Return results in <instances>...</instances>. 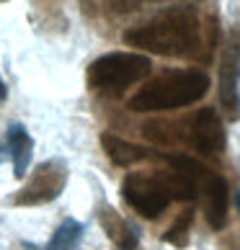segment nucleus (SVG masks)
Returning <instances> with one entry per match:
<instances>
[{
	"instance_id": "nucleus-11",
	"label": "nucleus",
	"mask_w": 240,
	"mask_h": 250,
	"mask_svg": "<svg viewBox=\"0 0 240 250\" xmlns=\"http://www.w3.org/2000/svg\"><path fill=\"white\" fill-rule=\"evenodd\" d=\"M83 232H86V227L80 225L78 219H65L62 225L54 229V235L44 250H75L78 243L83 240Z\"/></svg>"
},
{
	"instance_id": "nucleus-16",
	"label": "nucleus",
	"mask_w": 240,
	"mask_h": 250,
	"mask_svg": "<svg viewBox=\"0 0 240 250\" xmlns=\"http://www.w3.org/2000/svg\"><path fill=\"white\" fill-rule=\"evenodd\" d=\"M235 207H238V211H240V191L235 193Z\"/></svg>"
},
{
	"instance_id": "nucleus-1",
	"label": "nucleus",
	"mask_w": 240,
	"mask_h": 250,
	"mask_svg": "<svg viewBox=\"0 0 240 250\" xmlns=\"http://www.w3.org/2000/svg\"><path fill=\"white\" fill-rule=\"evenodd\" d=\"M219 39V23L215 13L183 3L171 5L150 21H145L124 34L129 47H137L160 57L207 62Z\"/></svg>"
},
{
	"instance_id": "nucleus-10",
	"label": "nucleus",
	"mask_w": 240,
	"mask_h": 250,
	"mask_svg": "<svg viewBox=\"0 0 240 250\" xmlns=\"http://www.w3.org/2000/svg\"><path fill=\"white\" fill-rule=\"evenodd\" d=\"M5 145H8V155L13 160V175L16 178H23L31 165V155H34L31 134L26 132L23 124H11L8 126V134H5Z\"/></svg>"
},
{
	"instance_id": "nucleus-9",
	"label": "nucleus",
	"mask_w": 240,
	"mask_h": 250,
	"mask_svg": "<svg viewBox=\"0 0 240 250\" xmlns=\"http://www.w3.org/2000/svg\"><path fill=\"white\" fill-rule=\"evenodd\" d=\"M101 147H104L106 157L111 160L119 168H132L137 163H145V160H153L155 150H145L140 145H132L129 140H122L111 132H104L101 134Z\"/></svg>"
},
{
	"instance_id": "nucleus-13",
	"label": "nucleus",
	"mask_w": 240,
	"mask_h": 250,
	"mask_svg": "<svg viewBox=\"0 0 240 250\" xmlns=\"http://www.w3.org/2000/svg\"><path fill=\"white\" fill-rule=\"evenodd\" d=\"M163 3H173V0H93V5H98L101 13H111V16L134 13L145 5H163Z\"/></svg>"
},
{
	"instance_id": "nucleus-5",
	"label": "nucleus",
	"mask_w": 240,
	"mask_h": 250,
	"mask_svg": "<svg viewBox=\"0 0 240 250\" xmlns=\"http://www.w3.org/2000/svg\"><path fill=\"white\" fill-rule=\"evenodd\" d=\"M219 106L230 122L240 119V29L235 26L227 34L219 57V80H217Z\"/></svg>"
},
{
	"instance_id": "nucleus-12",
	"label": "nucleus",
	"mask_w": 240,
	"mask_h": 250,
	"mask_svg": "<svg viewBox=\"0 0 240 250\" xmlns=\"http://www.w3.org/2000/svg\"><path fill=\"white\" fill-rule=\"evenodd\" d=\"M191 225H194V209H183L176 217V222L163 232V243H168L173 248H186L189 235H191Z\"/></svg>"
},
{
	"instance_id": "nucleus-3",
	"label": "nucleus",
	"mask_w": 240,
	"mask_h": 250,
	"mask_svg": "<svg viewBox=\"0 0 240 250\" xmlns=\"http://www.w3.org/2000/svg\"><path fill=\"white\" fill-rule=\"evenodd\" d=\"M153 70L147 54L109 52L88 64V88L104 98H119L127 88L142 83Z\"/></svg>"
},
{
	"instance_id": "nucleus-4",
	"label": "nucleus",
	"mask_w": 240,
	"mask_h": 250,
	"mask_svg": "<svg viewBox=\"0 0 240 250\" xmlns=\"http://www.w3.org/2000/svg\"><path fill=\"white\" fill-rule=\"evenodd\" d=\"M67 175H70V170H67V163L65 160H60V157L44 160L31 173L26 186L11 196V204L13 207H42V204H49L65 191Z\"/></svg>"
},
{
	"instance_id": "nucleus-15",
	"label": "nucleus",
	"mask_w": 240,
	"mask_h": 250,
	"mask_svg": "<svg viewBox=\"0 0 240 250\" xmlns=\"http://www.w3.org/2000/svg\"><path fill=\"white\" fill-rule=\"evenodd\" d=\"M5 96H8V88H5L3 78H0V101H5Z\"/></svg>"
},
{
	"instance_id": "nucleus-8",
	"label": "nucleus",
	"mask_w": 240,
	"mask_h": 250,
	"mask_svg": "<svg viewBox=\"0 0 240 250\" xmlns=\"http://www.w3.org/2000/svg\"><path fill=\"white\" fill-rule=\"evenodd\" d=\"M96 214H98L101 229L106 232V237L114 243L116 250H137V248H140V235H137V229L129 225V222L119 214L114 207L101 204Z\"/></svg>"
},
{
	"instance_id": "nucleus-14",
	"label": "nucleus",
	"mask_w": 240,
	"mask_h": 250,
	"mask_svg": "<svg viewBox=\"0 0 240 250\" xmlns=\"http://www.w3.org/2000/svg\"><path fill=\"white\" fill-rule=\"evenodd\" d=\"M8 157H11V155H8V145H5V142H0V163H5Z\"/></svg>"
},
{
	"instance_id": "nucleus-7",
	"label": "nucleus",
	"mask_w": 240,
	"mask_h": 250,
	"mask_svg": "<svg viewBox=\"0 0 240 250\" xmlns=\"http://www.w3.org/2000/svg\"><path fill=\"white\" fill-rule=\"evenodd\" d=\"M199 193H204V217L212 229H222L227 225V207H230V191L227 181L215 170H207L204 181L199 186Z\"/></svg>"
},
{
	"instance_id": "nucleus-6",
	"label": "nucleus",
	"mask_w": 240,
	"mask_h": 250,
	"mask_svg": "<svg viewBox=\"0 0 240 250\" xmlns=\"http://www.w3.org/2000/svg\"><path fill=\"white\" fill-rule=\"evenodd\" d=\"M183 140L201 155H219L227 147L225 124L215 108H199L189 119V129Z\"/></svg>"
},
{
	"instance_id": "nucleus-2",
	"label": "nucleus",
	"mask_w": 240,
	"mask_h": 250,
	"mask_svg": "<svg viewBox=\"0 0 240 250\" xmlns=\"http://www.w3.org/2000/svg\"><path fill=\"white\" fill-rule=\"evenodd\" d=\"M209 90V75L204 70H163L147 80L129 98V111L153 114V111H173L201 101Z\"/></svg>"
}]
</instances>
